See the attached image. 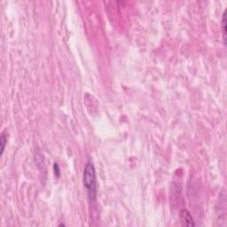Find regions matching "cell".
<instances>
[{
	"instance_id": "cell-1",
	"label": "cell",
	"mask_w": 227,
	"mask_h": 227,
	"mask_svg": "<svg viewBox=\"0 0 227 227\" xmlns=\"http://www.w3.org/2000/svg\"><path fill=\"white\" fill-rule=\"evenodd\" d=\"M83 183L84 188L87 191L89 199L91 200H94L97 195V179L95 167L91 160H89L84 166L83 174Z\"/></svg>"
},
{
	"instance_id": "cell-2",
	"label": "cell",
	"mask_w": 227,
	"mask_h": 227,
	"mask_svg": "<svg viewBox=\"0 0 227 227\" xmlns=\"http://www.w3.org/2000/svg\"><path fill=\"white\" fill-rule=\"evenodd\" d=\"M180 219L181 221L183 222V224L185 226H195V223L190 214V212L186 209H183L181 210L180 212Z\"/></svg>"
},
{
	"instance_id": "cell-3",
	"label": "cell",
	"mask_w": 227,
	"mask_h": 227,
	"mask_svg": "<svg viewBox=\"0 0 227 227\" xmlns=\"http://www.w3.org/2000/svg\"><path fill=\"white\" fill-rule=\"evenodd\" d=\"M222 29H223V38H224V43H226V11L223 13V18H222Z\"/></svg>"
},
{
	"instance_id": "cell-4",
	"label": "cell",
	"mask_w": 227,
	"mask_h": 227,
	"mask_svg": "<svg viewBox=\"0 0 227 227\" xmlns=\"http://www.w3.org/2000/svg\"><path fill=\"white\" fill-rule=\"evenodd\" d=\"M6 144H7V136L4 134V133H3L2 135H1V138H0V146H1V155H3V153H4V149H5V146H6Z\"/></svg>"
},
{
	"instance_id": "cell-5",
	"label": "cell",
	"mask_w": 227,
	"mask_h": 227,
	"mask_svg": "<svg viewBox=\"0 0 227 227\" xmlns=\"http://www.w3.org/2000/svg\"><path fill=\"white\" fill-rule=\"evenodd\" d=\"M53 169H54V172H55V175H57L58 177L60 176V167L57 163H55L53 165Z\"/></svg>"
}]
</instances>
